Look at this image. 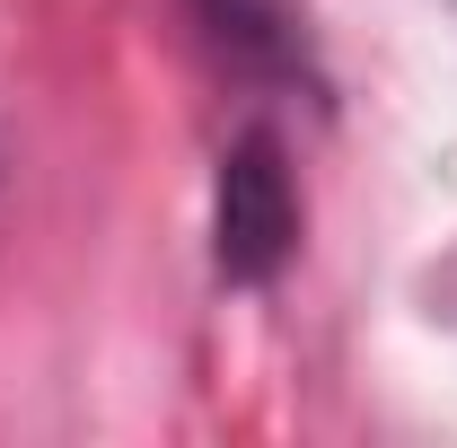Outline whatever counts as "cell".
Segmentation results:
<instances>
[{
    "mask_svg": "<svg viewBox=\"0 0 457 448\" xmlns=\"http://www.w3.org/2000/svg\"><path fill=\"white\" fill-rule=\"evenodd\" d=\"M290 237H299V203H290L282 141L237 132L220 159V194H212V264H220V281L255 290L290 264Z\"/></svg>",
    "mask_w": 457,
    "mask_h": 448,
    "instance_id": "cell-1",
    "label": "cell"
},
{
    "mask_svg": "<svg viewBox=\"0 0 457 448\" xmlns=\"http://www.w3.org/2000/svg\"><path fill=\"white\" fill-rule=\"evenodd\" d=\"M203 18H212V36H220L237 62H255V71H299V45H290L282 9L273 0H194Z\"/></svg>",
    "mask_w": 457,
    "mask_h": 448,
    "instance_id": "cell-2",
    "label": "cell"
}]
</instances>
